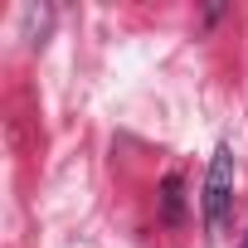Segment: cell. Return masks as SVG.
Wrapping results in <instances>:
<instances>
[{"instance_id":"3","label":"cell","mask_w":248,"mask_h":248,"mask_svg":"<svg viewBox=\"0 0 248 248\" xmlns=\"http://www.w3.org/2000/svg\"><path fill=\"white\" fill-rule=\"evenodd\" d=\"M238 248H248V233H243V243H238Z\"/></svg>"},{"instance_id":"2","label":"cell","mask_w":248,"mask_h":248,"mask_svg":"<svg viewBox=\"0 0 248 248\" xmlns=\"http://www.w3.org/2000/svg\"><path fill=\"white\" fill-rule=\"evenodd\" d=\"M161 214L170 224L180 219V175H166V185H161Z\"/></svg>"},{"instance_id":"1","label":"cell","mask_w":248,"mask_h":248,"mask_svg":"<svg viewBox=\"0 0 248 248\" xmlns=\"http://www.w3.org/2000/svg\"><path fill=\"white\" fill-rule=\"evenodd\" d=\"M229 204H233V151L219 146V151L209 156V175H204V195H200L204 224H209V229H224Z\"/></svg>"}]
</instances>
